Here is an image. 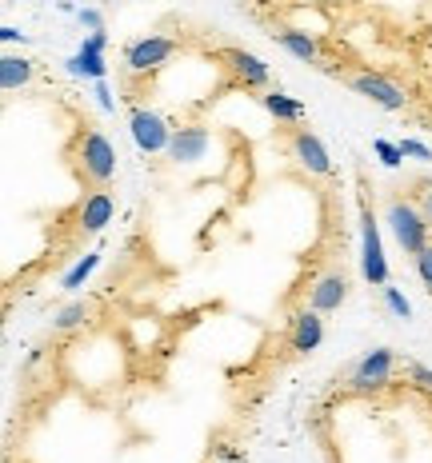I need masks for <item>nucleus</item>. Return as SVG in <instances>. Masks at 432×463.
Returning <instances> with one entry per match:
<instances>
[{
  "instance_id": "393cba45",
  "label": "nucleus",
  "mask_w": 432,
  "mask_h": 463,
  "mask_svg": "<svg viewBox=\"0 0 432 463\" xmlns=\"http://www.w3.org/2000/svg\"><path fill=\"white\" fill-rule=\"evenodd\" d=\"M76 16H81V24H84V28H92V33H101V28H104L101 8H81V13H76Z\"/></svg>"
},
{
  "instance_id": "20e7f679",
  "label": "nucleus",
  "mask_w": 432,
  "mask_h": 463,
  "mask_svg": "<svg viewBox=\"0 0 432 463\" xmlns=\"http://www.w3.org/2000/svg\"><path fill=\"white\" fill-rule=\"evenodd\" d=\"M360 272L369 284L384 288L389 284V260H384V244H380V228L372 216L369 192H360Z\"/></svg>"
},
{
  "instance_id": "4468645a",
  "label": "nucleus",
  "mask_w": 432,
  "mask_h": 463,
  "mask_svg": "<svg viewBox=\"0 0 432 463\" xmlns=\"http://www.w3.org/2000/svg\"><path fill=\"white\" fill-rule=\"evenodd\" d=\"M273 41L284 48V52H293L296 61H304V64H316V69H329L324 64V52H321V41H316L312 33H301V28H288V24H281L273 33Z\"/></svg>"
},
{
  "instance_id": "0eeeda50",
  "label": "nucleus",
  "mask_w": 432,
  "mask_h": 463,
  "mask_svg": "<svg viewBox=\"0 0 432 463\" xmlns=\"http://www.w3.org/2000/svg\"><path fill=\"white\" fill-rule=\"evenodd\" d=\"M177 52L180 41H172V36H144V41H132L124 48V64H129V72H157Z\"/></svg>"
},
{
  "instance_id": "f257e3e1",
  "label": "nucleus",
  "mask_w": 432,
  "mask_h": 463,
  "mask_svg": "<svg viewBox=\"0 0 432 463\" xmlns=\"http://www.w3.org/2000/svg\"><path fill=\"white\" fill-rule=\"evenodd\" d=\"M64 156L72 160L76 176L92 188H109V180L117 176V148H112L109 137L96 132L92 124H81V128H76V137H72L69 148H64Z\"/></svg>"
},
{
  "instance_id": "b1692460",
  "label": "nucleus",
  "mask_w": 432,
  "mask_h": 463,
  "mask_svg": "<svg viewBox=\"0 0 432 463\" xmlns=\"http://www.w3.org/2000/svg\"><path fill=\"white\" fill-rule=\"evenodd\" d=\"M412 260H417V276L425 279V288L432 292V244H428V248H425V252H420V256H412Z\"/></svg>"
},
{
  "instance_id": "cd10ccee",
  "label": "nucleus",
  "mask_w": 432,
  "mask_h": 463,
  "mask_svg": "<svg viewBox=\"0 0 432 463\" xmlns=\"http://www.w3.org/2000/svg\"><path fill=\"white\" fill-rule=\"evenodd\" d=\"M96 100H101V109H104V112L117 109V104H112V96H109V89H104V80H96Z\"/></svg>"
},
{
  "instance_id": "9d476101",
  "label": "nucleus",
  "mask_w": 432,
  "mask_h": 463,
  "mask_svg": "<svg viewBox=\"0 0 432 463\" xmlns=\"http://www.w3.org/2000/svg\"><path fill=\"white\" fill-rule=\"evenodd\" d=\"M344 300H349V272H344V264H332L329 272H321L312 279L309 288V307H316V312H336Z\"/></svg>"
},
{
  "instance_id": "412c9836",
  "label": "nucleus",
  "mask_w": 432,
  "mask_h": 463,
  "mask_svg": "<svg viewBox=\"0 0 432 463\" xmlns=\"http://www.w3.org/2000/svg\"><path fill=\"white\" fill-rule=\"evenodd\" d=\"M412 200H417V208L425 212V220L432 228V180H417V184H412Z\"/></svg>"
},
{
  "instance_id": "aec40b11",
  "label": "nucleus",
  "mask_w": 432,
  "mask_h": 463,
  "mask_svg": "<svg viewBox=\"0 0 432 463\" xmlns=\"http://www.w3.org/2000/svg\"><path fill=\"white\" fill-rule=\"evenodd\" d=\"M372 148H377V156H380L384 168H400V160H405L400 144H392V140H372Z\"/></svg>"
},
{
  "instance_id": "f3484780",
  "label": "nucleus",
  "mask_w": 432,
  "mask_h": 463,
  "mask_svg": "<svg viewBox=\"0 0 432 463\" xmlns=\"http://www.w3.org/2000/svg\"><path fill=\"white\" fill-rule=\"evenodd\" d=\"M69 72H76V76H92V80H104V76H109V64H104V52H89V48H76V56L69 61Z\"/></svg>"
},
{
  "instance_id": "c85d7f7f",
  "label": "nucleus",
  "mask_w": 432,
  "mask_h": 463,
  "mask_svg": "<svg viewBox=\"0 0 432 463\" xmlns=\"http://www.w3.org/2000/svg\"><path fill=\"white\" fill-rule=\"evenodd\" d=\"M0 36H5L8 44H13V41H24V33H21V28H13V24H5V28H0Z\"/></svg>"
},
{
  "instance_id": "423d86ee",
  "label": "nucleus",
  "mask_w": 432,
  "mask_h": 463,
  "mask_svg": "<svg viewBox=\"0 0 432 463\" xmlns=\"http://www.w3.org/2000/svg\"><path fill=\"white\" fill-rule=\"evenodd\" d=\"M288 152H293V160L301 164L304 172H312V176H332V156L329 148L321 144L312 128H304V124H288Z\"/></svg>"
},
{
  "instance_id": "2eb2a0df",
  "label": "nucleus",
  "mask_w": 432,
  "mask_h": 463,
  "mask_svg": "<svg viewBox=\"0 0 432 463\" xmlns=\"http://www.w3.org/2000/svg\"><path fill=\"white\" fill-rule=\"evenodd\" d=\"M264 112L276 116V124H304V116H309V109H304L301 100H293V96H284L281 89H268L261 96Z\"/></svg>"
},
{
  "instance_id": "4be33fe9",
  "label": "nucleus",
  "mask_w": 432,
  "mask_h": 463,
  "mask_svg": "<svg viewBox=\"0 0 432 463\" xmlns=\"http://www.w3.org/2000/svg\"><path fill=\"white\" fill-rule=\"evenodd\" d=\"M384 300H389V307H392V316H400V320H408L412 316V304L400 296V288H392V284H384Z\"/></svg>"
},
{
  "instance_id": "dca6fc26",
  "label": "nucleus",
  "mask_w": 432,
  "mask_h": 463,
  "mask_svg": "<svg viewBox=\"0 0 432 463\" xmlns=\"http://www.w3.org/2000/svg\"><path fill=\"white\" fill-rule=\"evenodd\" d=\"M33 76H36V64L28 61V56H5V61H0V89L5 92L24 89Z\"/></svg>"
},
{
  "instance_id": "f03ea898",
  "label": "nucleus",
  "mask_w": 432,
  "mask_h": 463,
  "mask_svg": "<svg viewBox=\"0 0 432 463\" xmlns=\"http://www.w3.org/2000/svg\"><path fill=\"white\" fill-rule=\"evenodd\" d=\"M384 220H389L397 244L405 248V256H420L432 244V228H428L425 212L417 208V200L412 196H400V192L397 196H389V204H384Z\"/></svg>"
},
{
  "instance_id": "6ab92c4d",
  "label": "nucleus",
  "mask_w": 432,
  "mask_h": 463,
  "mask_svg": "<svg viewBox=\"0 0 432 463\" xmlns=\"http://www.w3.org/2000/svg\"><path fill=\"white\" fill-rule=\"evenodd\" d=\"M96 264H101V252H89L84 260H76V264H72V272L61 279V288H69V292H72V288H81L84 279H89V276L96 272Z\"/></svg>"
},
{
  "instance_id": "5701e85b",
  "label": "nucleus",
  "mask_w": 432,
  "mask_h": 463,
  "mask_svg": "<svg viewBox=\"0 0 432 463\" xmlns=\"http://www.w3.org/2000/svg\"><path fill=\"white\" fill-rule=\"evenodd\" d=\"M405 372H408V383H412V388L432 395V368H425V364H408Z\"/></svg>"
},
{
  "instance_id": "f8f14e48",
  "label": "nucleus",
  "mask_w": 432,
  "mask_h": 463,
  "mask_svg": "<svg viewBox=\"0 0 432 463\" xmlns=\"http://www.w3.org/2000/svg\"><path fill=\"white\" fill-rule=\"evenodd\" d=\"M208 152V128L205 124H177L168 140V160L172 164H197Z\"/></svg>"
},
{
  "instance_id": "1a4fd4ad",
  "label": "nucleus",
  "mask_w": 432,
  "mask_h": 463,
  "mask_svg": "<svg viewBox=\"0 0 432 463\" xmlns=\"http://www.w3.org/2000/svg\"><path fill=\"white\" fill-rule=\"evenodd\" d=\"M129 128H132V140L144 156H157V152H168V140H172V128L160 112L152 109H132L129 112Z\"/></svg>"
},
{
  "instance_id": "a878e982",
  "label": "nucleus",
  "mask_w": 432,
  "mask_h": 463,
  "mask_svg": "<svg viewBox=\"0 0 432 463\" xmlns=\"http://www.w3.org/2000/svg\"><path fill=\"white\" fill-rule=\"evenodd\" d=\"M400 152H405V156H417V160H432V152L420 140H400Z\"/></svg>"
},
{
  "instance_id": "9b49d317",
  "label": "nucleus",
  "mask_w": 432,
  "mask_h": 463,
  "mask_svg": "<svg viewBox=\"0 0 432 463\" xmlns=\"http://www.w3.org/2000/svg\"><path fill=\"white\" fill-rule=\"evenodd\" d=\"M324 312H316V307L304 304L301 312H293V320H288V347H293L296 355H309L321 347L324 340Z\"/></svg>"
},
{
  "instance_id": "ddd939ff",
  "label": "nucleus",
  "mask_w": 432,
  "mask_h": 463,
  "mask_svg": "<svg viewBox=\"0 0 432 463\" xmlns=\"http://www.w3.org/2000/svg\"><path fill=\"white\" fill-rule=\"evenodd\" d=\"M112 212H117V204H112L109 188H92L89 196L76 204V232H81V236H96V232H104V224L112 220Z\"/></svg>"
},
{
  "instance_id": "39448f33",
  "label": "nucleus",
  "mask_w": 432,
  "mask_h": 463,
  "mask_svg": "<svg viewBox=\"0 0 432 463\" xmlns=\"http://www.w3.org/2000/svg\"><path fill=\"white\" fill-rule=\"evenodd\" d=\"M216 61L225 64L228 72H233V84L236 89H248V92H264L268 80H273V72H268V64L261 61L256 52H245V48H220Z\"/></svg>"
},
{
  "instance_id": "bb28decb",
  "label": "nucleus",
  "mask_w": 432,
  "mask_h": 463,
  "mask_svg": "<svg viewBox=\"0 0 432 463\" xmlns=\"http://www.w3.org/2000/svg\"><path fill=\"white\" fill-rule=\"evenodd\" d=\"M81 48H89V52H104V48H109V36H104V28H101V33H92V36H84Z\"/></svg>"
},
{
  "instance_id": "a211bd4d",
  "label": "nucleus",
  "mask_w": 432,
  "mask_h": 463,
  "mask_svg": "<svg viewBox=\"0 0 432 463\" xmlns=\"http://www.w3.org/2000/svg\"><path fill=\"white\" fill-rule=\"evenodd\" d=\"M89 320H92V304L89 300H76V304H69V307H61V312H56L53 327H56V332H76V327H84Z\"/></svg>"
},
{
  "instance_id": "6e6552de",
  "label": "nucleus",
  "mask_w": 432,
  "mask_h": 463,
  "mask_svg": "<svg viewBox=\"0 0 432 463\" xmlns=\"http://www.w3.org/2000/svg\"><path fill=\"white\" fill-rule=\"evenodd\" d=\"M349 89L360 92L364 100H372L377 109H389V112H405L408 109V92L400 89V84H392L389 76H380V72H352Z\"/></svg>"
},
{
  "instance_id": "7ed1b4c3",
  "label": "nucleus",
  "mask_w": 432,
  "mask_h": 463,
  "mask_svg": "<svg viewBox=\"0 0 432 463\" xmlns=\"http://www.w3.org/2000/svg\"><path fill=\"white\" fill-rule=\"evenodd\" d=\"M400 368V355L392 352V347H372V352H364L357 364H352V372L344 375V392L349 395H377L392 383V375Z\"/></svg>"
}]
</instances>
